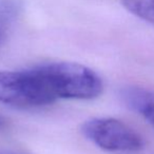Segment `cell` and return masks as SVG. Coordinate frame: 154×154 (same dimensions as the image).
I'll return each mask as SVG.
<instances>
[{"label":"cell","instance_id":"1","mask_svg":"<svg viewBox=\"0 0 154 154\" xmlns=\"http://www.w3.org/2000/svg\"><path fill=\"white\" fill-rule=\"evenodd\" d=\"M56 98L93 99L101 94V78L90 68L76 62H51L35 66Z\"/></svg>","mask_w":154,"mask_h":154},{"label":"cell","instance_id":"2","mask_svg":"<svg viewBox=\"0 0 154 154\" xmlns=\"http://www.w3.org/2000/svg\"><path fill=\"white\" fill-rule=\"evenodd\" d=\"M57 100L36 69L0 71V103L20 109L49 106Z\"/></svg>","mask_w":154,"mask_h":154},{"label":"cell","instance_id":"3","mask_svg":"<svg viewBox=\"0 0 154 154\" xmlns=\"http://www.w3.org/2000/svg\"><path fill=\"white\" fill-rule=\"evenodd\" d=\"M80 132L94 145L111 152H137L145 146L143 137L130 126L115 118H92Z\"/></svg>","mask_w":154,"mask_h":154},{"label":"cell","instance_id":"4","mask_svg":"<svg viewBox=\"0 0 154 154\" xmlns=\"http://www.w3.org/2000/svg\"><path fill=\"white\" fill-rule=\"evenodd\" d=\"M120 97L129 109L139 114L154 128V92L139 87H128L122 91Z\"/></svg>","mask_w":154,"mask_h":154},{"label":"cell","instance_id":"5","mask_svg":"<svg viewBox=\"0 0 154 154\" xmlns=\"http://www.w3.org/2000/svg\"><path fill=\"white\" fill-rule=\"evenodd\" d=\"M122 3L131 14L154 24V0H122Z\"/></svg>","mask_w":154,"mask_h":154},{"label":"cell","instance_id":"6","mask_svg":"<svg viewBox=\"0 0 154 154\" xmlns=\"http://www.w3.org/2000/svg\"><path fill=\"white\" fill-rule=\"evenodd\" d=\"M18 5L14 0H0V17H11L18 11Z\"/></svg>","mask_w":154,"mask_h":154},{"label":"cell","instance_id":"7","mask_svg":"<svg viewBox=\"0 0 154 154\" xmlns=\"http://www.w3.org/2000/svg\"><path fill=\"white\" fill-rule=\"evenodd\" d=\"M2 38H3V34H2L1 29H0V43H1V41H2Z\"/></svg>","mask_w":154,"mask_h":154},{"label":"cell","instance_id":"8","mask_svg":"<svg viewBox=\"0 0 154 154\" xmlns=\"http://www.w3.org/2000/svg\"><path fill=\"white\" fill-rule=\"evenodd\" d=\"M1 125H2V120L0 119V126H1Z\"/></svg>","mask_w":154,"mask_h":154}]
</instances>
